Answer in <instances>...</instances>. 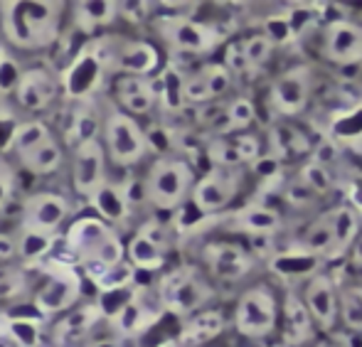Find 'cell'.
<instances>
[{
	"label": "cell",
	"instance_id": "1",
	"mask_svg": "<svg viewBox=\"0 0 362 347\" xmlns=\"http://www.w3.org/2000/svg\"><path fill=\"white\" fill-rule=\"evenodd\" d=\"M62 13L59 0H5L0 3L3 35L20 49H45L57 42Z\"/></svg>",
	"mask_w": 362,
	"mask_h": 347
},
{
	"label": "cell",
	"instance_id": "2",
	"mask_svg": "<svg viewBox=\"0 0 362 347\" xmlns=\"http://www.w3.org/2000/svg\"><path fill=\"white\" fill-rule=\"evenodd\" d=\"M64 239H67V249L79 259V264L116 266L126 261V247L121 244L116 229L101 217L74 219Z\"/></svg>",
	"mask_w": 362,
	"mask_h": 347
},
{
	"label": "cell",
	"instance_id": "3",
	"mask_svg": "<svg viewBox=\"0 0 362 347\" xmlns=\"http://www.w3.org/2000/svg\"><path fill=\"white\" fill-rule=\"evenodd\" d=\"M89 52L104 64V69L119 71V76H151L160 64V54L151 42L121 35L99 37Z\"/></svg>",
	"mask_w": 362,
	"mask_h": 347
},
{
	"label": "cell",
	"instance_id": "4",
	"mask_svg": "<svg viewBox=\"0 0 362 347\" xmlns=\"http://www.w3.org/2000/svg\"><path fill=\"white\" fill-rule=\"evenodd\" d=\"M192 187H195V172L185 160L158 158L148 170L144 195L153 207L170 212V209L180 207L187 200V195H192Z\"/></svg>",
	"mask_w": 362,
	"mask_h": 347
},
{
	"label": "cell",
	"instance_id": "5",
	"mask_svg": "<svg viewBox=\"0 0 362 347\" xmlns=\"http://www.w3.org/2000/svg\"><path fill=\"white\" fill-rule=\"evenodd\" d=\"M81 295V276L79 271L67 261H52L45 266V278L40 283V288L35 290V310L45 318L59 313H69L74 308V303Z\"/></svg>",
	"mask_w": 362,
	"mask_h": 347
},
{
	"label": "cell",
	"instance_id": "6",
	"mask_svg": "<svg viewBox=\"0 0 362 347\" xmlns=\"http://www.w3.org/2000/svg\"><path fill=\"white\" fill-rule=\"evenodd\" d=\"M210 298V286L190 266H180L170 271L160 278V286H158V300H160L163 310L180 315V318H192L195 313H200L202 305Z\"/></svg>",
	"mask_w": 362,
	"mask_h": 347
},
{
	"label": "cell",
	"instance_id": "7",
	"mask_svg": "<svg viewBox=\"0 0 362 347\" xmlns=\"http://www.w3.org/2000/svg\"><path fill=\"white\" fill-rule=\"evenodd\" d=\"M104 148L116 165H136L148 153L146 131L126 111H111L104 121Z\"/></svg>",
	"mask_w": 362,
	"mask_h": 347
},
{
	"label": "cell",
	"instance_id": "8",
	"mask_svg": "<svg viewBox=\"0 0 362 347\" xmlns=\"http://www.w3.org/2000/svg\"><path fill=\"white\" fill-rule=\"evenodd\" d=\"M279 305L274 293L267 286H254L239 298L237 310H234V325L244 338L262 340L269 338L276 328Z\"/></svg>",
	"mask_w": 362,
	"mask_h": 347
},
{
	"label": "cell",
	"instance_id": "9",
	"mask_svg": "<svg viewBox=\"0 0 362 347\" xmlns=\"http://www.w3.org/2000/svg\"><path fill=\"white\" fill-rule=\"evenodd\" d=\"M158 33L170 47L185 54H207L222 40V33L210 23H197L192 18H160Z\"/></svg>",
	"mask_w": 362,
	"mask_h": 347
},
{
	"label": "cell",
	"instance_id": "10",
	"mask_svg": "<svg viewBox=\"0 0 362 347\" xmlns=\"http://www.w3.org/2000/svg\"><path fill=\"white\" fill-rule=\"evenodd\" d=\"M72 182L76 195L91 197L106 185V148L99 139L74 146Z\"/></svg>",
	"mask_w": 362,
	"mask_h": 347
},
{
	"label": "cell",
	"instance_id": "11",
	"mask_svg": "<svg viewBox=\"0 0 362 347\" xmlns=\"http://www.w3.org/2000/svg\"><path fill=\"white\" fill-rule=\"evenodd\" d=\"M239 192V175L234 170H219L215 167L192 187V205L200 214L222 212Z\"/></svg>",
	"mask_w": 362,
	"mask_h": 347
},
{
	"label": "cell",
	"instance_id": "12",
	"mask_svg": "<svg viewBox=\"0 0 362 347\" xmlns=\"http://www.w3.org/2000/svg\"><path fill=\"white\" fill-rule=\"evenodd\" d=\"M323 57L340 67L362 62V25L335 20L323 30Z\"/></svg>",
	"mask_w": 362,
	"mask_h": 347
},
{
	"label": "cell",
	"instance_id": "13",
	"mask_svg": "<svg viewBox=\"0 0 362 347\" xmlns=\"http://www.w3.org/2000/svg\"><path fill=\"white\" fill-rule=\"evenodd\" d=\"M67 217L69 202L57 192H37V195L28 197L23 205V227L37 229V232L57 234V229Z\"/></svg>",
	"mask_w": 362,
	"mask_h": 347
},
{
	"label": "cell",
	"instance_id": "14",
	"mask_svg": "<svg viewBox=\"0 0 362 347\" xmlns=\"http://www.w3.org/2000/svg\"><path fill=\"white\" fill-rule=\"evenodd\" d=\"M310 99V69L293 67L284 71L272 86V104L279 114L296 116L305 109Z\"/></svg>",
	"mask_w": 362,
	"mask_h": 347
},
{
	"label": "cell",
	"instance_id": "15",
	"mask_svg": "<svg viewBox=\"0 0 362 347\" xmlns=\"http://www.w3.org/2000/svg\"><path fill=\"white\" fill-rule=\"evenodd\" d=\"M303 303L308 308L313 323H318L323 330H330L338 320L340 305H338V290L328 274H313L310 281L305 283L303 290Z\"/></svg>",
	"mask_w": 362,
	"mask_h": 347
},
{
	"label": "cell",
	"instance_id": "16",
	"mask_svg": "<svg viewBox=\"0 0 362 347\" xmlns=\"http://www.w3.org/2000/svg\"><path fill=\"white\" fill-rule=\"evenodd\" d=\"M212 276L222 281H239L252 271V254L232 242H212L202 252Z\"/></svg>",
	"mask_w": 362,
	"mask_h": 347
},
{
	"label": "cell",
	"instance_id": "17",
	"mask_svg": "<svg viewBox=\"0 0 362 347\" xmlns=\"http://www.w3.org/2000/svg\"><path fill=\"white\" fill-rule=\"evenodd\" d=\"M59 94V79L47 69H28L20 76V84L15 89V99L23 109L28 111H42L57 99Z\"/></svg>",
	"mask_w": 362,
	"mask_h": 347
},
{
	"label": "cell",
	"instance_id": "18",
	"mask_svg": "<svg viewBox=\"0 0 362 347\" xmlns=\"http://www.w3.org/2000/svg\"><path fill=\"white\" fill-rule=\"evenodd\" d=\"M116 101L129 116H141L156 106L158 91L156 79L151 76H119L114 86Z\"/></svg>",
	"mask_w": 362,
	"mask_h": 347
},
{
	"label": "cell",
	"instance_id": "19",
	"mask_svg": "<svg viewBox=\"0 0 362 347\" xmlns=\"http://www.w3.org/2000/svg\"><path fill=\"white\" fill-rule=\"evenodd\" d=\"M232 229L234 232L252 234V237H274L281 229V217L267 205H247L239 212L232 214Z\"/></svg>",
	"mask_w": 362,
	"mask_h": 347
},
{
	"label": "cell",
	"instance_id": "20",
	"mask_svg": "<svg viewBox=\"0 0 362 347\" xmlns=\"http://www.w3.org/2000/svg\"><path fill=\"white\" fill-rule=\"evenodd\" d=\"M91 207H94L96 217H101L104 222H124L131 212V195L124 185L119 182H106L101 190H96L89 197Z\"/></svg>",
	"mask_w": 362,
	"mask_h": 347
},
{
	"label": "cell",
	"instance_id": "21",
	"mask_svg": "<svg viewBox=\"0 0 362 347\" xmlns=\"http://www.w3.org/2000/svg\"><path fill=\"white\" fill-rule=\"evenodd\" d=\"M76 30L91 35L101 28H109L119 18V3L116 0H79L72 10Z\"/></svg>",
	"mask_w": 362,
	"mask_h": 347
},
{
	"label": "cell",
	"instance_id": "22",
	"mask_svg": "<svg viewBox=\"0 0 362 347\" xmlns=\"http://www.w3.org/2000/svg\"><path fill=\"white\" fill-rule=\"evenodd\" d=\"M165 249L163 244H158L144 229L131 237V242L126 244V261L136 269V271H158L165 264Z\"/></svg>",
	"mask_w": 362,
	"mask_h": 347
},
{
	"label": "cell",
	"instance_id": "23",
	"mask_svg": "<svg viewBox=\"0 0 362 347\" xmlns=\"http://www.w3.org/2000/svg\"><path fill=\"white\" fill-rule=\"evenodd\" d=\"M99 318H104V315H101V310L96 303L69 310L67 315H62V318L57 320V325H54V330H52V338L57 340L59 345L79 340L91 333V328L99 323Z\"/></svg>",
	"mask_w": 362,
	"mask_h": 347
},
{
	"label": "cell",
	"instance_id": "24",
	"mask_svg": "<svg viewBox=\"0 0 362 347\" xmlns=\"http://www.w3.org/2000/svg\"><path fill=\"white\" fill-rule=\"evenodd\" d=\"M104 64L94 57L91 52L81 54L79 59L69 67L67 76H64V84H67V91L76 99H86L96 86L101 84V74H104Z\"/></svg>",
	"mask_w": 362,
	"mask_h": 347
},
{
	"label": "cell",
	"instance_id": "25",
	"mask_svg": "<svg viewBox=\"0 0 362 347\" xmlns=\"http://www.w3.org/2000/svg\"><path fill=\"white\" fill-rule=\"evenodd\" d=\"M224 330V315L219 310H200L185 320L180 330V343L185 347H200L215 340Z\"/></svg>",
	"mask_w": 362,
	"mask_h": 347
},
{
	"label": "cell",
	"instance_id": "26",
	"mask_svg": "<svg viewBox=\"0 0 362 347\" xmlns=\"http://www.w3.org/2000/svg\"><path fill=\"white\" fill-rule=\"evenodd\" d=\"M328 212L330 222H333V254H330V259H338L348 249H353L355 239L360 237V214L350 205H338Z\"/></svg>",
	"mask_w": 362,
	"mask_h": 347
},
{
	"label": "cell",
	"instance_id": "27",
	"mask_svg": "<svg viewBox=\"0 0 362 347\" xmlns=\"http://www.w3.org/2000/svg\"><path fill=\"white\" fill-rule=\"evenodd\" d=\"M310 330H313V318L305 303L298 295L288 293L284 300V340L288 345H303L308 343Z\"/></svg>",
	"mask_w": 362,
	"mask_h": 347
},
{
	"label": "cell",
	"instance_id": "28",
	"mask_svg": "<svg viewBox=\"0 0 362 347\" xmlns=\"http://www.w3.org/2000/svg\"><path fill=\"white\" fill-rule=\"evenodd\" d=\"M156 320H158V310L148 305L144 293H136L134 300L111 320V325H114L119 335H139L151 328Z\"/></svg>",
	"mask_w": 362,
	"mask_h": 347
},
{
	"label": "cell",
	"instance_id": "29",
	"mask_svg": "<svg viewBox=\"0 0 362 347\" xmlns=\"http://www.w3.org/2000/svg\"><path fill=\"white\" fill-rule=\"evenodd\" d=\"M3 340L13 347H40L42 320L35 315H3Z\"/></svg>",
	"mask_w": 362,
	"mask_h": 347
},
{
	"label": "cell",
	"instance_id": "30",
	"mask_svg": "<svg viewBox=\"0 0 362 347\" xmlns=\"http://www.w3.org/2000/svg\"><path fill=\"white\" fill-rule=\"evenodd\" d=\"M300 249L310 257H328L333 254V222L330 212H323L318 219L308 224V229L300 237Z\"/></svg>",
	"mask_w": 362,
	"mask_h": 347
},
{
	"label": "cell",
	"instance_id": "31",
	"mask_svg": "<svg viewBox=\"0 0 362 347\" xmlns=\"http://www.w3.org/2000/svg\"><path fill=\"white\" fill-rule=\"evenodd\" d=\"M47 141H52L47 124H42V121H25V124H18L13 129V134L8 139V148L18 158H23L28 153H33L35 148L45 146Z\"/></svg>",
	"mask_w": 362,
	"mask_h": 347
},
{
	"label": "cell",
	"instance_id": "32",
	"mask_svg": "<svg viewBox=\"0 0 362 347\" xmlns=\"http://www.w3.org/2000/svg\"><path fill=\"white\" fill-rule=\"evenodd\" d=\"M62 146H59L57 141H47L45 146L35 148L33 153H28V155L20 158V163H23V167L28 172H33V175H52L54 170H59V165H62Z\"/></svg>",
	"mask_w": 362,
	"mask_h": 347
},
{
	"label": "cell",
	"instance_id": "33",
	"mask_svg": "<svg viewBox=\"0 0 362 347\" xmlns=\"http://www.w3.org/2000/svg\"><path fill=\"white\" fill-rule=\"evenodd\" d=\"M156 91H158V101L165 109L180 111L185 106V76L177 69L168 67L165 71H160L156 79Z\"/></svg>",
	"mask_w": 362,
	"mask_h": 347
},
{
	"label": "cell",
	"instance_id": "34",
	"mask_svg": "<svg viewBox=\"0 0 362 347\" xmlns=\"http://www.w3.org/2000/svg\"><path fill=\"white\" fill-rule=\"evenodd\" d=\"M272 146L276 151V158H293L303 155L310 151V143L305 139V134H300L298 129L288 124H279L272 131Z\"/></svg>",
	"mask_w": 362,
	"mask_h": 347
},
{
	"label": "cell",
	"instance_id": "35",
	"mask_svg": "<svg viewBox=\"0 0 362 347\" xmlns=\"http://www.w3.org/2000/svg\"><path fill=\"white\" fill-rule=\"evenodd\" d=\"M57 242V234L49 232H37V229L23 227V232L18 234V257L30 259V261H37V259L47 257L54 249Z\"/></svg>",
	"mask_w": 362,
	"mask_h": 347
},
{
	"label": "cell",
	"instance_id": "36",
	"mask_svg": "<svg viewBox=\"0 0 362 347\" xmlns=\"http://www.w3.org/2000/svg\"><path fill=\"white\" fill-rule=\"evenodd\" d=\"M136 281V269L129 261H121L116 266H111L99 281L94 283V288L99 290V295L104 293H116V290H129Z\"/></svg>",
	"mask_w": 362,
	"mask_h": 347
},
{
	"label": "cell",
	"instance_id": "37",
	"mask_svg": "<svg viewBox=\"0 0 362 347\" xmlns=\"http://www.w3.org/2000/svg\"><path fill=\"white\" fill-rule=\"evenodd\" d=\"M333 141L358 143V146H362V106H355V109L335 116Z\"/></svg>",
	"mask_w": 362,
	"mask_h": 347
},
{
	"label": "cell",
	"instance_id": "38",
	"mask_svg": "<svg viewBox=\"0 0 362 347\" xmlns=\"http://www.w3.org/2000/svg\"><path fill=\"white\" fill-rule=\"evenodd\" d=\"M207 158L215 163V167H219V170H234V167L244 163L234 139H215L207 146Z\"/></svg>",
	"mask_w": 362,
	"mask_h": 347
},
{
	"label": "cell",
	"instance_id": "39",
	"mask_svg": "<svg viewBox=\"0 0 362 347\" xmlns=\"http://www.w3.org/2000/svg\"><path fill=\"white\" fill-rule=\"evenodd\" d=\"M340 318L345 328L362 333V288L350 286L340 293Z\"/></svg>",
	"mask_w": 362,
	"mask_h": 347
},
{
	"label": "cell",
	"instance_id": "40",
	"mask_svg": "<svg viewBox=\"0 0 362 347\" xmlns=\"http://www.w3.org/2000/svg\"><path fill=\"white\" fill-rule=\"evenodd\" d=\"M298 177L305 182V185L310 187V190L315 192V195H328L330 190H333L335 180H333V172L328 170L325 165H320L318 160H308L303 167H300Z\"/></svg>",
	"mask_w": 362,
	"mask_h": 347
},
{
	"label": "cell",
	"instance_id": "41",
	"mask_svg": "<svg viewBox=\"0 0 362 347\" xmlns=\"http://www.w3.org/2000/svg\"><path fill=\"white\" fill-rule=\"evenodd\" d=\"M96 131H99V121L91 109H79L72 116V126H69V143L79 146L86 141H96Z\"/></svg>",
	"mask_w": 362,
	"mask_h": 347
},
{
	"label": "cell",
	"instance_id": "42",
	"mask_svg": "<svg viewBox=\"0 0 362 347\" xmlns=\"http://www.w3.org/2000/svg\"><path fill=\"white\" fill-rule=\"evenodd\" d=\"M28 290V276L25 271L13 266H0V303L15 300Z\"/></svg>",
	"mask_w": 362,
	"mask_h": 347
},
{
	"label": "cell",
	"instance_id": "43",
	"mask_svg": "<svg viewBox=\"0 0 362 347\" xmlns=\"http://www.w3.org/2000/svg\"><path fill=\"white\" fill-rule=\"evenodd\" d=\"M257 109L247 96H237V99L227 101V119H229V129L234 131H244L247 126H252Z\"/></svg>",
	"mask_w": 362,
	"mask_h": 347
},
{
	"label": "cell",
	"instance_id": "44",
	"mask_svg": "<svg viewBox=\"0 0 362 347\" xmlns=\"http://www.w3.org/2000/svg\"><path fill=\"white\" fill-rule=\"evenodd\" d=\"M212 99V91L207 79L202 76V71H192V74L185 76V104L192 106H205L210 104Z\"/></svg>",
	"mask_w": 362,
	"mask_h": 347
},
{
	"label": "cell",
	"instance_id": "45",
	"mask_svg": "<svg viewBox=\"0 0 362 347\" xmlns=\"http://www.w3.org/2000/svg\"><path fill=\"white\" fill-rule=\"evenodd\" d=\"M242 47H244V54H247L249 64H252V67H262V64L272 57L274 42L264 33H259V35H252V37L244 40Z\"/></svg>",
	"mask_w": 362,
	"mask_h": 347
},
{
	"label": "cell",
	"instance_id": "46",
	"mask_svg": "<svg viewBox=\"0 0 362 347\" xmlns=\"http://www.w3.org/2000/svg\"><path fill=\"white\" fill-rule=\"evenodd\" d=\"M264 35H267L274 45H288V42H293V40H296L293 28H291L286 13L272 15V18L264 20Z\"/></svg>",
	"mask_w": 362,
	"mask_h": 347
},
{
	"label": "cell",
	"instance_id": "47",
	"mask_svg": "<svg viewBox=\"0 0 362 347\" xmlns=\"http://www.w3.org/2000/svg\"><path fill=\"white\" fill-rule=\"evenodd\" d=\"M200 71H202V76L207 79V84H210L212 99L227 94L229 86H232V71L224 67V64H205Z\"/></svg>",
	"mask_w": 362,
	"mask_h": 347
},
{
	"label": "cell",
	"instance_id": "48",
	"mask_svg": "<svg viewBox=\"0 0 362 347\" xmlns=\"http://www.w3.org/2000/svg\"><path fill=\"white\" fill-rule=\"evenodd\" d=\"M284 197H286V202H291L293 207H308L315 202V192L310 190L308 185H305L300 177H296V180H291L286 185V190H284Z\"/></svg>",
	"mask_w": 362,
	"mask_h": 347
},
{
	"label": "cell",
	"instance_id": "49",
	"mask_svg": "<svg viewBox=\"0 0 362 347\" xmlns=\"http://www.w3.org/2000/svg\"><path fill=\"white\" fill-rule=\"evenodd\" d=\"M151 13H153V5L144 3V0H124V3H119V18H124L131 25L144 23Z\"/></svg>",
	"mask_w": 362,
	"mask_h": 347
},
{
	"label": "cell",
	"instance_id": "50",
	"mask_svg": "<svg viewBox=\"0 0 362 347\" xmlns=\"http://www.w3.org/2000/svg\"><path fill=\"white\" fill-rule=\"evenodd\" d=\"M20 76L23 71L18 69V64L10 57H0V91H15L20 84Z\"/></svg>",
	"mask_w": 362,
	"mask_h": 347
},
{
	"label": "cell",
	"instance_id": "51",
	"mask_svg": "<svg viewBox=\"0 0 362 347\" xmlns=\"http://www.w3.org/2000/svg\"><path fill=\"white\" fill-rule=\"evenodd\" d=\"M224 67H227L229 71H249L252 69L247 54H244L242 42H234L227 47V54H224Z\"/></svg>",
	"mask_w": 362,
	"mask_h": 347
},
{
	"label": "cell",
	"instance_id": "52",
	"mask_svg": "<svg viewBox=\"0 0 362 347\" xmlns=\"http://www.w3.org/2000/svg\"><path fill=\"white\" fill-rule=\"evenodd\" d=\"M13 190H15V172L8 163L0 160V212H3L5 205L10 202Z\"/></svg>",
	"mask_w": 362,
	"mask_h": 347
},
{
	"label": "cell",
	"instance_id": "53",
	"mask_svg": "<svg viewBox=\"0 0 362 347\" xmlns=\"http://www.w3.org/2000/svg\"><path fill=\"white\" fill-rule=\"evenodd\" d=\"M234 143H237V148H239V153H242V158H244V163H252V160H257L259 158V139L257 136H249V134H239L237 139H234Z\"/></svg>",
	"mask_w": 362,
	"mask_h": 347
},
{
	"label": "cell",
	"instance_id": "54",
	"mask_svg": "<svg viewBox=\"0 0 362 347\" xmlns=\"http://www.w3.org/2000/svg\"><path fill=\"white\" fill-rule=\"evenodd\" d=\"M345 195H348V205L358 214H362V172L345 185Z\"/></svg>",
	"mask_w": 362,
	"mask_h": 347
},
{
	"label": "cell",
	"instance_id": "55",
	"mask_svg": "<svg viewBox=\"0 0 362 347\" xmlns=\"http://www.w3.org/2000/svg\"><path fill=\"white\" fill-rule=\"evenodd\" d=\"M18 257V237L0 232V264H8Z\"/></svg>",
	"mask_w": 362,
	"mask_h": 347
},
{
	"label": "cell",
	"instance_id": "56",
	"mask_svg": "<svg viewBox=\"0 0 362 347\" xmlns=\"http://www.w3.org/2000/svg\"><path fill=\"white\" fill-rule=\"evenodd\" d=\"M350 259H353V264L358 269H362V234L358 239H355V244H353V249H350Z\"/></svg>",
	"mask_w": 362,
	"mask_h": 347
},
{
	"label": "cell",
	"instance_id": "57",
	"mask_svg": "<svg viewBox=\"0 0 362 347\" xmlns=\"http://www.w3.org/2000/svg\"><path fill=\"white\" fill-rule=\"evenodd\" d=\"M89 347H121V343L114 338H101V340H94Z\"/></svg>",
	"mask_w": 362,
	"mask_h": 347
},
{
	"label": "cell",
	"instance_id": "58",
	"mask_svg": "<svg viewBox=\"0 0 362 347\" xmlns=\"http://www.w3.org/2000/svg\"><path fill=\"white\" fill-rule=\"evenodd\" d=\"M0 340H3V315H0Z\"/></svg>",
	"mask_w": 362,
	"mask_h": 347
},
{
	"label": "cell",
	"instance_id": "59",
	"mask_svg": "<svg viewBox=\"0 0 362 347\" xmlns=\"http://www.w3.org/2000/svg\"><path fill=\"white\" fill-rule=\"evenodd\" d=\"M0 35H3V20H0ZM0 57H3V52H0Z\"/></svg>",
	"mask_w": 362,
	"mask_h": 347
},
{
	"label": "cell",
	"instance_id": "60",
	"mask_svg": "<svg viewBox=\"0 0 362 347\" xmlns=\"http://www.w3.org/2000/svg\"><path fill=\"white\" fill-rule=\"evenodd\" d=\"M318 347H325V345H318Z\"/></svg>",
	"mask_w": 362,
	"mask_h": 347
},
{
	"label": "cell",
	"instance_id": "61",
	"mask_svg": "<svg viewBox=\"0 0 362 347\" xmlns=\"http://www.w3.org/2000/svg\"><path fill=\"white\" fill-rule=\"evenodd\" d=\"M360 347H362V345H360Z\"/></svg>",
	"mask_w": 362,
	"mask_h": 347
}]
</instances>
